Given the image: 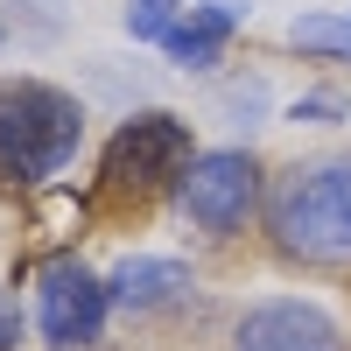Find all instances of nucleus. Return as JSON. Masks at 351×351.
I'll return each instance as SVG.
<instances>
[{
  "mask_svg": "<svg viewBox=\"0 0 351 351\" xmlns=\"http://www.w3.org/2000/svg\"><path fill=\"white\" fill-rule=\"evenodd\" d=\"M169 197L204 239H232V232H246V218L267 197V169L253 162V148H197Z\"/></svg>",
  "mask_w": 351,
  "mask_h": 351,
  "instance_id": "obj_4",
  "label": "nucleus"
},
{
  "mask_svg": "<svg viewBox=\"0 0 351 351\" xmlns=\"http://www.w3.org/2000/svg\"><path fill=\"white\" fill-rule=\"evenodd\" d=\"M77 141H84V106L64 84L0 77V190L49 183L56 169H71Z\"/></svg>",
  "mask_w": 351,
  "mask_h": 351,
  "instance_id": "obj_2",
  "label": "nucleus"
},
{
  "mask_svg": "<svg viewBox=\"0 0 351 351\" xmlns=\"http://www.w3.org/2000/svg\"><path fill=\"white\" fill-rule=\"evenodd\" d=\"M106 316H112L106 274H92L77 253L36 267V330H43L49 351H92L99 330H106Z\"/></svg>",
  "mask_w": 351,
  "mask_h": 351,
  "instance_id": "obj_5",
  "label": "nucleus"
},
{
  "mask_svg": "<svg viewBox=\"0 0 351 351\" xmlns=\"http://www.w3.org/2000/svg\"><path fill=\"white\" fill-rule=\"evenodd\" d=\"M260 232L288 267L344 274L351 267V155L288 162L260 197Z\"/></svg>",
  "mask_w": 351,
  "mask_h": 351,
  "instance_id": "obj_1",
  "label": "nucleus"
},
{
  "mask_svg": "<svg viewBox=\"0 0 351 351\" xmlns=\"http://www.w3.org/2000/svg\"><path fill=\"white\" fill-rule=\"evenodd\" d=\"M0 351H21V302L0 288Z\"/></svg>",
  "mask_w": 351,
  "mask_h": 351,
  "instance_id": "obj_11",
  "label": "nucleus"
},
{
  "mask_svg": "<svg viewBox=\"0 0 351 351\" xmlns=\"http://www.w3.org/2000/svg\"><path fill=\"white\" fill-rule=\"evenodd\" d=\"M106 295H112V309H127V316H155V309L190 295V267L176 253H127L120 267L106 274Z\"/></svg>",
  "mask_w": 351,
  "mask_h": 351,
  "instance_id": "obj_8",
  "label": "nucleus"
},
{
  "mask_svg": "<svg viewBox=\"0 0 351 351\" xmlns=\"http://www.w3.org/2000/svg\"><path fill=\"white\" fill-rule=\"evenodd\" d=\"M197 155V141H190V120L183 112H127L120 127H112L106 141V155H99V190L106 197H155V190H176V176L190 169Z\"/></svg>",
  "mask_w": 351,
  "mask_h": 351,
  "instance_id": "obj_3",
  "label": "nucleus"
},
{
  "mask_svg": "<svg viewBox=\"0 0 351 351\" xmlns=\"http://www.w3.org/2000/svg\"><path fill=\"white\" fill-rule=\"evenodd\" d=\"M288 120L295 127H337V120H351V99L344 92H302L295 106H288Z\"/></svg>",
  "mask_w": 351,
  "mask_h": 351,
  "instance_id": "obj_10",
  "label": "nucleus"
},
{
  "mask_svg": "<svg viewBox=\"0 0 351 351\" xmlns=\"http://www.w3.org/2000/svg\"><path fill=\"white\" fill-rule=\"evenodd\" d=\"M176 14H183L176 0H127V36H134V43H162Z\"/></svg>",
  "mask_w": 351,
  "mask_h": 351,
  "instance_id": "obj_9",
  "label": "nucleus"
},
{
  "mask_svg": "<svg viewBox=\"0 0 351 351\" xmlns=\"http://www.w3.org/2000/svg\"><path fill=\"white\" fill-rule=\"evenodd\" d=\"M232 351H344V330L302 295H267L232 324Z\"/></svg>",
  "mask_w": 351,
  "mask_h": 351,
  "instance_id": "obj_6",
  "label": "nucleus"
},
{
  "mask_svg": "<svg viewBox=\"0 0 351 351\" xmlns=\"http://www.w3.org/2000/svg\"><path fill=\"white\" fill-rule=\"evenodd\" d=\"M253 8H239V0H204V8H183L169 21V36H162V56L176 71H211L225 64V43L239 36V21Z\"/></svg>",
  "mask_w": 351,
  "mask_h": 351,
  "instance_id": "obj_7",
  "label": "nucleus"
}]
</instances>
